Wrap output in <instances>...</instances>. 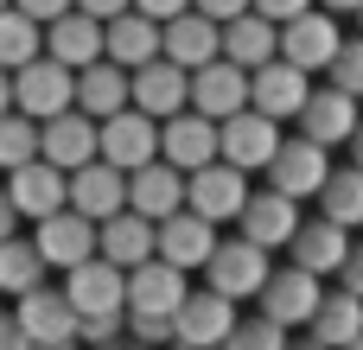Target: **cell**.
Returning a JSON list of instances; mask_svg holds the SVG:
<instances>
[{"label": "cell", "mask_w": 363, "mask_h": 350, "mask_svg": "<svg viewBox=\"0 0 363 350\" xmlns=\"http://www.w3.org/2000/svg\"><path fill=\"white\" fill-rule=\"evenodd\" d=\"M70 102H77V70H70L64 57L38 51V57H26V64L13 70V108H26L32 121H45V115H57V108H70Z\"/></svg>", "instance_id": "cell-1"}, {"label": "cell", "mask_w": 363, "mask_h": 350, "mask_svg": "<svg viewBox=\"0 0 363 350\" xmlns=\"http://www.w3.org/2000/svg\"><path fill=\"white\" fill-rule=\"evenodd\" d=\"M319 300H325V274H313V268H300V261H287V268H268V281H262V293H255V306H262L268 319H281L287 332L313 325Z\"/></svg>", "instance_id": "cell-2"}, {"label": "cell", "mask_w": 363, "mask_h": 350, "mask_svg": "<svg viewBox=\"0 0 363 350\" xmlns=\"http://www.w3.org/2000/svg\"><path fill=\"white\" fill-rule=\"evenodd\" d=\"M281 140H287V134H281V121H274V115H262L255 102L217 121V153H223L230 166H242V172H268V159H274V147H281Z\"/></svg>", "instance_id": "cell-3"}, {"label": "cell", "mask_w": 363, "mask_h": 350, "mask_svg": "<svg viewBox=\"0 0 363 350\" xmlns=\"http://www.w3.org/2000/svg\"><path fill=\"white\" fill-rule=\"evenodd\" d=\"M185 204H191L198 217H211V223H236L242 204H249V172L230 166L223 153L204 159L198 172H185Z\"/></svg>", "instance_id": "cell-4"}, {"label": "cell", "mask_w": 363, "mask_h": 350, "mask_svg": "<svg viewBox=\"0 0 363 350\" xmlns=\"http://www.w3.org/2000/svg\"><path fill=\"white\" fill-rule=\"evenodd\" d=\"M262 281H268V249L255 236H230V242L217 236V249L204 261V287H217V293H230L242 306V300L262 293Z\"/></svg>", "instance_id": "cell-5"}, {"label": "cell", "mask_w": 363, "mask_h": 350, "mask_svg": "<svg viewBox=\"0 0 363 350\" xmlns=\"http://www.w3.org/2000/svg\"><path fill=\"white\" fill-rule=\"evenodd\" d=\"M38 153L51 159V166H64V172H77L83 159H96L102 153V121L89 115V108H57V115H45L38 121Z\"/></svg>", "instance_id": "cell-6"}, {"label": "cell", "mask_w": 363, "mask_h": 350, "mask_svg": "<svg viewBox=\"0 0 363 350\" xmlns=\"http://www.w3.org/2000/svg\"><path fill=\"white\" fill-rule=\"evenodd\" d=\"M13 312H19L26 344H70V338H83V312L70 306L64 287H45V281H38L32 293L13 300Z\"/></svg>", "instance_id": "cell-7"}, {"label": "cell", "mask_w": 363, "mask_h": 350, "mask_svg": "<svg viewBox=\"0 0 363 350\" xmlns=\"http://www.w3.org/2000/svg\"><path fill=\"white\" fill-rule=\"evenodd\" d=\"M325 172H332V147L325 140H313V134H294V140H281L274 147V159H268V185H281L287 198H319V185H325Z\"/></svg>", "instance_id": "cell-8"}, {"label": "cell", "mask_w": 363, "mask_h": 350, "mask_svg": "<svg viewBox=\"0 0 363 350\" xmlns=\"http://www.w3.org/2000/svg\"><path fill=\"white\" fill-rule=\"evenodd\" d=\"M64 293L83 319L96 312H128V268H115L108 255H89L77 268H64Z\"/></svg>", "instance_id": "cell-9"}, {"label": "cell", "mask_w": 363, "mask_h": 350, "mask_svg": "<svg viewBox=\"0 0 363 350\" xmlns=\"http://www.w3.org/2000/svg\"><path fill=\"white\" fill-rule=\"evenodd\" d=\"M32 242H38V255L64 274V268H77V261L96 255V217H83L77 204H64V210H51V217L32 223Z\"/></svg>", "instance_id": "cell-10"}, {"label": "cell", "mask_w": 363, "mask_h": 350, "mask_svg": "<svg viewBox=\"0 0 363 350\" xmlns=\"http://www.w3.org/2000/svg\"><path fill=\"white\" fill-rule=\"evenodd\" d=\"M338 45H345V32H338V13H325V6H306L281 26V57H294L300 70H325L338 57Z\"/></svg>", "instance_id": "cell-11"}, {"label": "cell", "mask_w": 363, "mask_h": 350, "mask_svg": "<svg viewBox=\"0 0 363 350\" xmlns=\"http://www.w3.org/2000/svg\"><path fill=\"white\" fill-rule=\"evenodd\" d=\"M306 89H313V70H300L294 57H268V64L249 70V102L262 115H274V121H294L300 102H306Z\"/></svg>", "instance_id": "cell-12"}, {"label": "cell", "mask_w": 363, "mask_h": 350, "mask_svg": "<svg viewBox=\"0 0 363 350\" xmlns=\"http://www.w3.org/2000/svg\"><path fill=\"white\" fill-rule=\"evenodd\" d=\"M102 159H115L121 172L160 159V121H153L147 108H134V102L115 108V115H102Z\"/></svg>", "instance_id": "cell-13"}, {"label": "cell", "mask_w": 363, "mask_h": 350, "mask_svg": "<svg viewBox=\"0 0 363 350\" xmlns=\"http://www.w3.org/2000/svg\"><path fill=\"white\" fill-rule=\"evenodd\" d=\"M6 191H13V204H19V217H26V223H38V217H51V210H64V204H70V172H64V166H51V159L38 153V159H26V166H13V172H6Z\"/></svg>", "instance_id": "cell-14"}, {"label": "cell", "mask_w": 363, "mask_h": 350, "mask_svg": "<svg viewBox=\"0 0 363 350\" xmlns=\"http://www.w3.org/2000/svg\"><path fill=\"white\" fill-rule=\"evenodd\" d=\"M185 293H191V281H185V268L166 261V255H147L140 268H128V312H160V319H172V312L185 306Z\"/></svg>", "instance_id": "cell-15"}, {"label": "cell", "mask_w": 363, "mask_h": 350, "mask_svg": "<svg viewBox=\"0 0 363 350\" xmlns=\"http://www.w3.org/2000/svg\"><path fill=\"white\" fill-rule=\"evenodd\" d=\"M191 108L198 115H211V121H223V115H236V108H249V70L236 64V57H211V64H198L191 70Z\"/></svg>", "instance_id": "cell-16"}, {"label": "cell", "mask_w": 363, "mask_h": 350, "mask_svg": "<svg viewBox=\"0 0 363 350\" xmlns=\"http://www.w3.org/2000/svg\"><path fill=\"white\" fill-rule=\"evenodd\" d=\"M96 255H108L115 268H140L147 255H160V223L140 217L134 204H121L115 217L96 223Z\"/></svg>", "instance_id": "cell-17"}, {"label": "cell", "mask_w": 363, "mask_h": 350, "mask_svg": "<svg viewBox=\"0 0 363 350\" xmlns=\"http://www.w3.org/2000/svg\"><path fill=\"white\" fill-rule=\"evenodd\" d=\"M357 96H351V89H338V83H332V77H325V89H319V83H313V89H306V102H300V115H294V121H300V134H313V140H325V147H345V140H351V128H357Z\"/></svg>", "instance_id": "cell-18"}, {"label": "cell", "mask_w": 363, "mask_h": 350, "mask_svg": "<svg viewBox=\"0 0 363 350\" xmlns=\"http://www.w3.org/2000/svg\"><path fill=\"white\" fill-rule=\"evenodd\" d=\"M134 108H147L153 121H166V115L191 108V70H185V64H172L166 51H160V57H147V64L134 70Z\"/></svg>", "instance_id": "cell-19"}, {"label": "cell", "mask_w": 363, "mask_h": 350, "mask_svg": "<svg viewBox=\"0 0 363 350\" xmlns=\"http://www.w3.org/2000/svg\"><path fill=\"white\" fill-rule=\"evenodd\" d=\"M236 332V300L204 287V293H185V306L172 312V338L179 344H230Z\"/></svg>", "instance_id": "cell-20"}, {"label": "cell", "mask_w": 363, "mask_h": 350, "mask_svg": "<svg viewBox=\"0 0 363 350\" xmlns=\"http://www.w3.org/2000/svg\"><path fill=\"white\" fill-rule=\"evenodd\" d=\"M102 51H108L115 64L140 70L147 57L166 51V26H160L153 13H140V6H128V13H115V19H102Z\"/></svg>", "instance_id": "cell-21"}, {"label": "cell", "mask_w": 363, "mask_h": 350, "mask_svg": "<svg viewBox=\"0 0 363 350\" xmlns=\"http://www.w3.org/2000/svg\"><path fill=\"white\" fill-rule=\"evenodd\" d=\"M160 159H172L179 172H198L204 159H217V121L198 108H179L160 121Z\"/></svg>", "instance_id": "cell-22"}, {"label": "cell", "mask_w": 363, "mask_h": 350, "mask_svg": "<svg viewBox=\"0 0 363 350\" xmlns=\"http://www.w3.org/2000/svg\"><path fill=\"white\" fill-rule=\"evenodd\" d=\"M236 230H242V236H255L262 249H287V242H294V230H300V198H287L281 185L249 191V204H242Z\"/></svg>", "instance_id": "cell-23"}, {"label": "cell", "mask_w": 363, "mask_h": 350, "mask_svg": "<svg viewBox=\"0 0 363 350\" xmlns=\"http://www.w3.org/2000/svg\"><path fill=\"white\" fill-rule=\"evenodd\" d=\"M70 204H77L83 217H96V223L115 217V210L128 204V172H121L115 159H102V153L83 159V166L70 172Z\"/></svg>", "instance_id": "cell-24"}, {"label": "cell", "mask_w": 363, "mask_h": 350, "mask_svg": "<svg viewBox=\"0 0 363 350\" xmlns=\"http://www.w3.org/2000/svg\"><path fill=\"white\" fill-rule=\"evenodd\" d=\"M287 255H294L300 268H313V274H338L345 255H351V230H345L338 217H325V210H319V217H300Z\"/></svg>", "instance_id": "cell-25"}, {"label": "cell", "mask_w": 363, "mask_h": 350, "mask_svg": "<svg viewBox=\"0 0 363 350\" xmlns=\"http://www.w3.org/2000/svg\"><path fill=\"white\" fill-rule=\"evenodd\" d=\"M128 204L140 210V217H172V210H185V172L172 166V159H147V166H134L128 172Z\"/></svg>", "instance_id": "cell-26"}, {"label": "cell", "mask_w": 363, "mask_h": 350, "mask_svg": "<svg viewBox=\"0 0 363 350\" xmlns=\"http://www.w3.org/2000/svg\"><path fill=\"white\" fill-rule=\"evenodd\" d=\"M134 102V70L128 64H115L108 51L96 57V64H83L77 70V108H89L96 121L102 115H115V108H128Z\"/></svg>", "instance_id": "cell-27"}, {"label": "cell", "mask_w": 363, "mask_h": 350, "mask_svg": "<svg viewBox=\"0 0 363 350\" xmlns=\"http://www.w3.org/2000/svg\"><path fill=\"white\" fill-rule=\"evenodd\" d=\"M211 249H217V223H211V217H198L191 204H185V210H172V217H160V255H166V261H179L185 274H191V268H204V261H211Z\"/></svg>", "instance_id": "cell-28"}, {"label": "cell", "mask_w": 363, "mask_h": 350, "mask_svg": "<svg viewBox=\"0 0 363 350\" xmlns=\"http://www.w3.org/2000/svg\"><path fill=\"white\" fill-rule=\"evenodd\" d=\"M45 51H51V57H64L70 70L96 64V57H102V19H96V13H83V6H70V13H57V19H45Z\"/></svg>", "instance_id": "cell-29"}, {"label": "cell", "mask_w": 363, "mask_h": 350, "mask_svg": "<svg viewBox=\"0 0 363 350\" xmlns=\"http://www.w3.org/2000/svg\"><path fill=\"white\" fill-rule=\"evenodd\" d=\"M217 51H223V26H217L211 13L185 6V13H172V19H166V57H172V64L198 70V64H211Z\"/></svg>", "instance_id": "cell-30"}, {"label": "cell", "mask_w": 363, "mask_h": 350, "mask_svg": "<svg viewBox=\"0 0 363 350\" xmlns=\"http://www.w3.org/2000/svg\"><path fill=\"white\" fill-rule=\"evenodd\" d=\"M223 57H236L242 70H255V64H268V57H281V26L268 19V13H236V19H223Z\"/></svg>", "instance_id": "cell-31"}, {"label": "cell", "mask_w": 363, "mask_h": 350, "mask_svg": "<svg viewBox=\"0 0 363 350\" xmlns=\"http://www.w3.org/2000/svg\"><path fill=\"white\" fill-rule=\"evenodd\" d=\"M51 274V261L38 255V242L32 236H0V300H19V293H32L38 281Z\"/></svg>", "instance_id": "cell-32"}, {"label": "cell", "mask_w": 363, "mask_h": 350, "mask_svg": "<svg viewBox=\"0 0 363 350\" xmlns=\"http://www.w3.org/2000/svg\"><path fill=\"white\" fill-rule=\"evenodd\" d=\"M306 332H313L319 344H363V293H351V287L325 293Z\"/></svg>", "instance_id": "cell-33"}, {"label": "cell", "mask_w": 363, "mask_h": 350, "mask_svg": "<svg viewBox=\"0 0 363 350\" xmlns=\"http://www.w3.org/2000/svg\"><path fill=\"white\" fill-rule=\"evenodd\" d=\"M319 210L338 217L345 230H363V166H357V159H345V166L325 172V185H319Z\"/></svg>", "instance_id": "cell-34"}, {"label": "cell", "mask_w": 363, "mask_h": 350, "mask_svg": "<svg viewBox=\"0 0 363 350\" xmlns=\"http://www.w3.org/2000/svg\"><path fill=\"white\" fill-rule=\"evenodd\" d=\"M38 51H45V26H38L26 6H13V0H6V6H0V64H6V70H19V64H26V57H38Z\"/></svg>", "instance_id": "cell-35"}, {"label": "cell", "mask_w": 363, "mask_h": 350, "mask_svg": "<svg viewBox=\"0 0 363 350\" xmlns=\"http://www.w3.org/2000/svg\"><path fill=\"white\" fill-rule=\"evenodd\" d=\"M26 159H38V121L26 108H6L0 115V172L26 166Z\"/></svg>", "instance_id": "cell-36"}, {"label": "cell", "mask_w": 363, "mask_h": 350, "mask_svg": "<svg viewBox=\"0 0 363 350\" xmlns=\"http://www.w3.org/2000/svg\"><path fill=\"white\" fill-rule=\"evenodd\" d=\"M325 77H332L338 89H351V96L363 102V38H345V45H338V57L325 64Z\"/></svg>", "instance_id": "cell-37"}, {"label": "cell", "mask_w": 363, "mask_h": 350, "mask_svg": "<svg viewBox=\"0 0 363 350\" xmlns=\"http://www.w3.org/2000/svg\"><path fill=\"white\" fill-rule=\"evenodd\" d=\"M230 344L281 350V344H287V325H281V319H268V312H255V319H236V332H230Z\"/></svg>", "instance_id": "cell-38"}, {"label": "cell", "mask_w": 363, "mask_h": 350, "mask_svg": "<svg viewBox=\"0 0 363 350\" xmlns=\"http://www.w3.org/2000/svg\"><path fill=\"white\" fill-rule=\"evenodd\" d=\"M128 332L147 338V344H166V338H172V319H160V312H128Z\"/></svg>", "instance_id": "cell-39"}, {"label": "cell", "mask_w": 363, "mask_h": 350, "mask_svg": "<svg viewBox=\"0 0 363 350\" xmlns=\"http://www.w3.org/2000/svg\"><path fill=\"white\" fill-rule=\"evenodd\" d=\"M306 6H319V0H255V13H268L274 26H287L294 13H306Z\"/></svg>", "instance_id": "cell-40"}, {"label": "cell", "mask_w": 363, "mask_h": 350, "mask_svg": "<svg viewBox=\"0 0 363 350\" xmlns=\"http://www.w3.org/2000/svg\"><path fill=\"white\" fill-rule=\"evenodd\" d=\"M191 6H198V13H211V19L223 26V19H236V13H249L255 0H191Z\"/></svg>", "instance_id": "cell-41"}, {"label": "cell", "mask_w": 363, "mask_h": 350, "mask_svg": "<svg viewBox=\"0 0 363 350\" xmlns=\"http://www.w3.org/2000/svg\"><path fill=\"white\" fill-rule=\"evenodd\" d=\"M338 281H345L351 293H363V242H351V255H345V268H338Z\"/></svg>", "instance_id": "cell-42"}, {"label": "cell", "mask_w": 363, "mask_h": 350, "mask_svg": "<svg viewBox=\"0 0 363 350\" xmlns=\"http://www.w3.org/2000/svg\"><path fill=\"white\" fill-rule=\"evenodd\" d=\"M13 6H26V13H32L38 26H45V19H57V13H70L77 0H13Z\"/></svg>", "instance_id": "cell-43"}, {"label": "cell", "mask_w": 363, "mask_h": 350, "mask_svg": "<svg viewBox=\"0 0 363 350\" xmlns=\"http://www.w3.org/2000/svg\"><path fill=\"white\" fill-rule=\"evenodd\" d=\"M134 6H140V13H153V19L166 26V19H172V13H185L191 0H134Z\"/></svg>", "instance_id": "cell-44"}, {"label": "cell", "mask_w": 363, "mask_h": 350, "mask_svg": "<svg viewBox=\"0 0 363 350\" xmlns=\"http://www.w3.org/2000/svg\"><path fill=\"white\" fill-rule=\"evenodd\" d=\"M77 6H83V13H96V19H115V13H128L134 0H77Z\"/></svg>", "instance_id": "cell-45"}, {"label": "cell", "mask_w": 363, "mask_h": 350, "mask_svg": "<svg viewBox=\"0 0 363 350\" xmlns=\"http://www.w3.org/2000/svg\"><path fill=\"white\" fill-rule=\"evenodd\" d=\"M19 230V204H13V191L0 185V236H13Z\"/></svg>", "instance_id": "cell-46"}, {"label": "cell", "mask_w": 363, "mask_h": 350, "mask_svg": "<svg viewBox=\"0 0 363 350\" xmlns=\"http://www.w3.org/2000/svg\"><path fill=\"white\" fill-rule=\"evenodd\" d=\"M26 344V332H19V312H0V350Z\"/></svg>", "instance_id": "cell-47"}, {"label": "cell", "mask_w": 363, "mask_h": 350, "mask_svg": "<svg viewBox=\"0 0 363 350\" xmlns=\"http://www.w3.org/2000/svg\"><path fill=\"white\" fill-rule=\"evenodd\" d=\"M6 108H13V70L0 64V115H6Z\"/></svg>", "instance_id": "cell-48"}, {"label": "cell", "mask_w": 363, "mask_h": 350, "mask_svg": "<svg viewBox=\"0 0 363 350\" xmlns=\"http://www.w3.org/2000/svg\"><path fill=\"white\" fill-rule=\"evenodd\" d=\"M345 147H351V159L363 166V115H357V128H351V140H345Z\"/></svg>", "instance_id": "cell-49"}, {"label": "cell", "mask_w": 363, "mask_h": 350, "mask_svg": "<svg viewBox=\"0 0 363 350\" xmlns=\"http://www.w3.org/2000/svg\"><path fill=\"white\" fill-rule=\"evenodd\" d=\"M319 6H325V13H357L363 0H319Z\"/></svg>", "instance_id": "cell-50"}, {"label": "cell", "mask_w": 363, "mask_h": 350, "mask_svg": "<svg viewBox=\"0 0 363 350\" xmlns=\"http://www.w3.org/2000/svg\"><path fill=\"white\" fill-rule=\"evenodd\" d=\"M357 26H363V6H357Z\"/></svg>", "instance_id": "cell-51"}, {"label": "cell", "mask_w": 363, "mask_h": 350, "mask_svg": "<svg viewBox=\"0 0 363 350\" xmlns=\"http://www.w3.org/2000/svg\"><path fill=\"white\" fill-rule=\"evenodd\" d=\"M0 6H6V0H0Z\"/></svg>", "instance_id": "cell-52"}]
</instances>
